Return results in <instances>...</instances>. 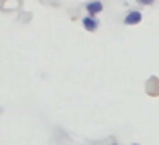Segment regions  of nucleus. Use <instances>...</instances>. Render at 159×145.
Listing matches in <instances>:
<instances>
[{
	"mask_svg": "<svg viewBox=\"0 0 159 145\" xmlns=\"http://www.w3.org/2000/svg\"><path fill=\"white\" fill-rule=\"evenodd\" d=\"M140 21H142V14L137 11L127 14V17H125V24H139Z\"/></svg>",
	"mask_w": 159,
	"mask_h": 145,
	"instance_id": "nucleus-1",
	"label": "nucleus"
},
{
	"mask_svg": "<svg viewBox=\"0 0 159 145\" xmlns=\"http://www.w3.org/2000/svg\"><path fill=\"white\" fill-rule=\"evenodd\" d=\"M103 11V4L101 2H93V4H87V12L89 14H98V12Z\"/></svg>",
	"mask_w": 159,
	"mask_h": 145,
	"instance_id": "nucleus-2",
	"label": "nucleus"
},
{
	"mask_svg": "<svg viewBox=\"0 0 159 145\" xmlns=\"http://www.w3.org/2000/svg\"><path fill=\"white\" fill-rule=\"evenodd\" d=\"M82 24H84V28H86L87 31H94V29L98 28V21H94V19H91V17H86L82 21Z\"/></svg>",
	"mask_w": 159,
	"mask_h": 145,
	"instance_id": "nucleus-3",
	"label": "nucleus"
},
{
	"mask_svg": "<svg viewBox=\"0 0 159 145\" xmlns=\"http://www.w3.org/2000/svg\"><path fill=\"white\" fill-rule=\"evenodd\" d=\"M115 145H116V143H115Z\"/></svg>",
	"mask_w": 159,
	"mask_h": 145,
	"instance_id": "nucleus-5",
	"label": "nucleus"
},
{
	"mask_svg": "<svg viewBox=\"0 0 159 145\" xmlns=\"http://www.w3.org/2000/svg\"><path fill=\"white\" fill-rule=\"evenodd\" d=\"M134 145H139V143H134Z\"/></svg>",
	"mask_w": 159,
	"mask_h": 145,
	"instance_id": "nucleus-4",
	"label": "nucleus"
}]
</instances>
